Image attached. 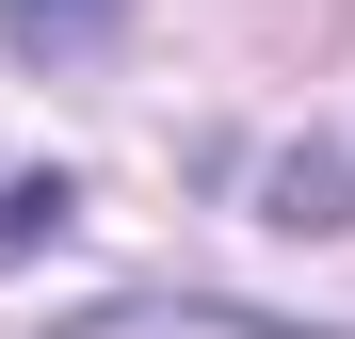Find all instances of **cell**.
<instances>
[{
	"mask_svg": "<svg viewBox=\"0 0 355 339\" xmlns=\"http://www.w3.org/2000/svg\"><path fill=\"white\" fill-rule=\"evenodd\" d=\"M339 210H355V194H339V162H323V146H307V162H275V226H339Z\"/></svg>",
	"mask_w": 355,
	"mask_h": 339,
	"instance_id": "4",
	"label": "cell"
},
{
	"mask_svg": "<svg viewBox=\"0 0 355 339\" xmlns=\"http://www.w3.org/2000/svg\"><path fill=\"white\" fill-rule=\"evenodd\" d=\"M65 339H339V323H275V307H97Z\"/></svg>",
	"mask_w": 355,
	"mask_h": 339,
	"instance_id": "1",
	"label": "cell"
},
{
	"mask_svg": "<svg viewBox=\"0 0 355 339\" xmlns=\"http://www.w3.org/2000/svg\"><path fill=\"white\" fill-rule=\"evenodd\" d=\"M0 33L33 65H81V49H113V0H0Z\"/></svg>",
	"mask_w": 355,
	"mask_h": 339,
	"instance_id": "2",
	"label": "cell"
},
{
	"mask_svg": "<svg viewBox=\"0 0 355 339\" xmlns=\"http://www.w3.org/2000/svg\"><path fill=\"white\" fill-rule=\"evenodd\" d=\"M65 226H81L65 178H0V259H17V243H65Z\"/></svg>",
	"mask_w": 355,
	"mask_h": 339,
	"instance_id": "3",
	"label": "cell"
}]
</instances>
